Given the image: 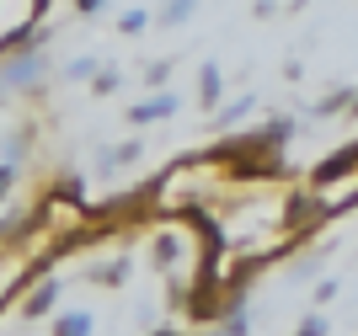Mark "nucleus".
Listing matches in <instances>:
<instances>
[{
	"label": "nucleus",
	"mask_w": 358,
	"mask_h": 336,
	"mask_svg": "<svg viewBox=\"0 0 358 336\" xmlns=\"http://www.w3.org/2000/svg\"><path fill=\"white\" fill-rule=\"evenodd\" d=\"M353 166H358V139H353V145H343L337 155H327V161L315 166V187H331L337 176H353Z\"/></svg>",
	"instance_id": "obj_1"
},
{
	"label": "nucleus",
	"mask_w": 358,
	"mask_h": 336,
	"mask_svg": "<svg viewBox=\"0 0 358 336\" xmlns=\"http://www.w3.org/2000/svg\"><path fill=\"white\" fill-rule=\"evenodd\" d=\"M177 112V96H155V102H139L129 112V123H155V117H171Z\"/></svg>",
	"instance_id": "obj_2"
},
{
	"label": "nucleus",
	"mask_w": 358,
	"mask_h": 336,
	"mask_svg": "<svg viewBox=\"0 0 358 336\" xmlns=\"http://www.w3.org/2000/svg\"><path fill=\"white\" fill-rule=\"evenodd\" d=\"M59 336H91V315H86V309H70V315H59Z\"/></svg>",
	"instance_id": "obj_3"
},
{
	"label": "nucleus",
	"mask_w": 358,
	"mask_h": 336,
	"mask_svg": "<svg viewBox=\"0 0 358 336\" xmlns=\"http://www.w3.org/2000/svg\"><path fill=\"white\" fill-rule=\"evenodd\" d=\"M32 75H38V54H27V59H16L11 70H6V80H11V86H27Z\"/></svg>",
	"instance_id": "obj_4"
},
{
	"label": "nucleus",
	"mask_w": 358,
	"mask_h": 336,
	"mask_svg": "<svg viewBox=\"0 0 358 336\" xmlns=\"http://www.w3.org/2000/svg\"><path fill=\"white\" fill-rule=\"evenodd\" d=\"M198 80H203V102H220V91H224V80H220V70H214V64H203V75H198Z\"/></svg>",
	"instance_id": "obj_5"
},
{
	"label": "nucleus",
	"mask_w": 358,
	"mask_h": 336,
	"mask_svg": "<svg viewBox=\"0 0 358 336\" xmlns=\"http://www.w3.org/2000/svg\"><path fill=\"white\" fill-rule=\"evenodd\" d=\"M54 293H59V288H54V283H43V288L27 299V315H43V309H54Z\"/></svg>",
	"instance_id": "obj_6"
},
{
	"label": "nucleus",
	"mask_w": 358,
	"mask_h": 336,
	"mask_svg": "<svg viewBox=\"0 0 358 336\" xmlns=\"http://www.w3.org/2000/svg\"><path fill=\"white\" fill-rule=\"evenodd\" d=\"M193 6H198V0H171V6L161 11V22H182V16L193 11Z\"/></svg>",
	"instance_id": "obj_7"
},
{
	"label": "nucleus",
	"mask_w": 358,
	"mask_h": 336,
	"mask_svg": "<svg viewBox=\"0 0 358 336\" xmlns=\"http://www.w3.org/2000/svg\"><path fill=\"white\" fill-rule=\"evenodd\" d=\"M145 22H150L145 11H123V32H145Z\"/></svg>",
	"instance_id": "obj_8"
},
{
	"label": "nucleus",
	"mask_w": 358,
	"mask_h": 336,
	"mask_svg": "<svg viewBox=\"0 0 358 336\" xmlns=\"http://www.w3.org/2000/svg\"><path fill=\"white\" fill-rule=\"evenodd\" d=\"M299 336H327V321H321V315H310V321L299 326Z\"/></svg>",
	"instance_id": "obj_9"
},
{
	"label": "nucleus",
	"mask_w": 358,
	"mask_h": 336,
	"mask_svg": "<svg viewBox=\"0 0 358 336\" xmlns=\"http://www.w3.org/2000/svg\"><path fill=\"white\" fill-rule=\"evenodd\" d=\"M91 86H96V91H102V96H107V91L118 86V75H113V70H102V75H96V80H91Z\"/></svg>",
	"instance_id": "obj_10"
},
{
	"label": "nucleus",
	"mask_w": 358,
	"mask_h": 336,
	"mask_svg": "<svg viewBox=\"0 0 358 336\" xmlns=\"http://www.w3.org/2000/svg\"><path fill=\"white\" fill-rule=\"evenodd\" d=\"M11 182H16V166H0V192L11 187Z\"/></svg>",
	"instance_id": "obj_11"
},
{
	"label": "nucleus",
	"mask_w": 358,
	"mask_h": 336,
	"mask_svg": "<svg viewBox=\"0 0 358 336\" xmlns=\"http://www.w3.org/2000/svg\"><path fill=\"white\" fill-rule=\"evenodd\" d=\"M75 6H80V11H102V0H75Z\"/></svg>",
	"instance_id": "obj_12"
},
{
	"label": "nucleus",
	"mask_w": 358,
	"mask_h": 336,
	"mask_svg": "<svg viewBox=\"0 0 358 336\" xmlns=\"http://www.w3.org/2000/svg\"><path fill=\"white\" fill-rule=\"evenodd\" d=\"M155 336H177V331H155Z\"/></svg>",
	"instance_id": "obj_13"
}]
</instances>
